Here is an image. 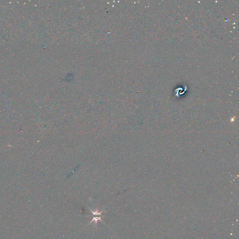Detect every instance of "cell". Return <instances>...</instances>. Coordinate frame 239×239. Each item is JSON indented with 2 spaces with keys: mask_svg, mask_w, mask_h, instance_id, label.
<instances>
[{
  "mask_svg": "<svg viewBox=\"0 0 239 239\" xmlns=\"http://www.w3.org/2000/svg\"><path fill=\"white\" fill-rule=\"evenodd\" d=\"M89 209H90V210L92 213V215H93V216H94V218H92V220L89 223V224H90V223H91L92 222L94 221H95V222L96 223V224H97V222H98V221H101V222H103V221H102L101 220V214H102V213L103 212V211H102L100 212H99V211H98V209H96V211L95 212H93V211H92V210L91 209L89 208Z\"/></svg>",
  "mask_w": 239,
  "mask_h": 239,
  "instance_id": "obj_1",
  "label": "cell"
}]
</instances>
